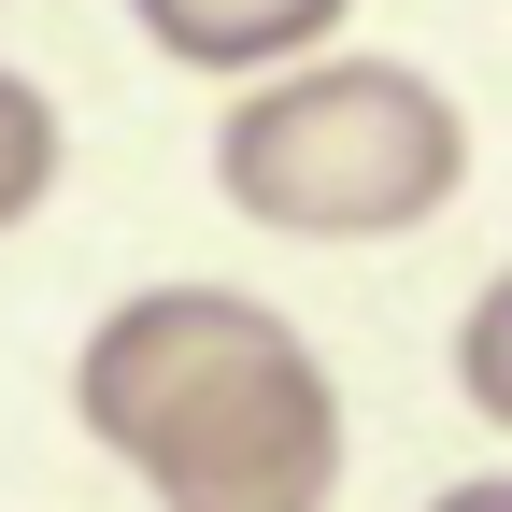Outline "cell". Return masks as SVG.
<instances>
[{
	"label": "cell",
	"instance_id": "6",
	"mask_svg": "<svg viewBox=\"0 0 512 512\" xmlns=\"http://www.w3.org/2000/svg\"><path fill=\"white\" fill-rule=\"evenodd\" d=\"M427 512H512V470H498V484H441Z\"/></svg>",
	"mask_w": 512,
	"mask_h": 512
},
{
	"label": "cell",
	"instance_id": "4",
	"mask_svg": "<svg viewBox=\"0 0 512 512\" xmlns=\"http://www.w3.org/2000/svg\"><path fill=\"white\" fill-rule=\"evenodd\" d=\"M57 200V100L29 72H0V228H29Z\"/></svg>",
	"mask_w": 512,
	"mask_h": 512
},
{
	"label": "cell",
	"instance_id": "3",
	"mask_svg": "<svg viewBox=\"0 0 512 512\" xmlns=\"http://www.w3.org/2000/svg\"><path fill=\"white\" fill-rule=\"evenodd\" d=\"M356 0H128V29H143L171 72H214V86H271L299 57L342 43Z\"/></svg>",
	"mask_w": 512,
	"mask_h": 512
},
{
	"label": "cell",
	"instance_id": "5",
	"mask_svg": "<svg viewBox=\"0 0 512 512\" xmlns=\"http://www.w3.org/2000/svg\"><path fill=\"white\" fill-rule=\"evenodd\" d=\"M456 399H470L484 427H512V271L456 313Z\"/></svg>",
	"mask_w": 512,
	"mask_h": 512
},
{
	"label": "cell",
	"instance_id": "1",
	"mask_svg": "<svg viewBox=\"0 0 512 512\" xmlns=\"http://www.w3.org/2000/svg\"><path fill=\"white\" fill-rule=\"evenodd\" d=\"M72 413L157 512H328L342 498V384L242 285L114 299L72 356Z\"/></svg>",
	"mask_w": 512,
	"mask_h": 512
},
{
	"label": "cell",
	"instance_id": "2",
	"mask_svg": "<svg viewBox=\"0 0 512 512\" xmlns=\"http://www.w3.org/2000/svg\"><path fill=\"white\" fill-rule=\"evenodd\" d=\"M214 185L271 242H413L470 185V114L413 57H299L228 100Z\"/></svg>",
	"mask_w": 512,
	"mask_h": 512
}]
</instances>
